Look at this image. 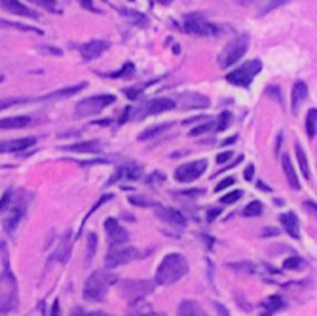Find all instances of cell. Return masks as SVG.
I'll use <instances>...</instances> for the list:
<instances>
[{"mask_svg":"<svg viewBox=\"0 0 317 316\" xmlns=\"http://www.w3.org/2000/svg\"><path fill=\"white\" fill-rule=\"evenodd\" d=\"M253 175H255V166L249 164L247 168H245V179H247V181H251V179H253Z\"/></svg>","mask_w":317,"mask_h":316,"instance_id":"obj_53","label":"cell"},{"mask_svg":"<svg viewBox=\"0 0 317 316\" xmlns=\"http://www.w3.org/2000/svg\"><path fill=\"white\" fill-rule=\"evenodd\" d=\"M116 101V97L112 94H105V95H94V97H87V99H82L78 105H76L74 113L76 116H91V114H97L101 113L105 107L112 105V103Z\"/></svg>","mask_w":317,"mask_h":316,"instance_id":"obj_5","label":"cell"},{"mask_svg":"<svg viewBox=\"0 0 317 316\" xmlns=\"http://www.w3.org/2000/svg\"><path fill=\"white\" fill-rule=\"evenodd\" d=\"M262 71V63L258 59H251L247 63H243L241 67H237L236 71H232L226 75V82L234 84V86H243V88H249L253 78H255L258 73Z\"/></svg>","mask_w":317,"mask_h":316,"instance_id":"obj_4","label":"cell"},{"mask_svg":"<svg viewBox=\"0 0 317 316\" xmlns=\"http://www.w3.org/2000/svg\"><path fill=\"white\" fill-rule=\"evenodd\" d=\"M220 212H222L220 208H211L209 212H207V221H213V219H217L218 215H220Z\"/></svg>","mask_w":317,"mask_h":316,"instance_id":"obj_50","label":"cell"},{"mask_svg":"<svg viewBox=\"0 0 317 316\" xmlns=\"http://www.w3.org/2000/svg\"><path fill=\"white\" fill-rule=\"evenodd\" d=\"M0 80H2V76H0Z\"/></svg>","mask_w":317,"mask_h":316,"instance_id":"obj_61","label":"cell"},{"mask_svg":"<svg viewBox=\"0 0 317 316\" xmlns=\"http://www.w3.org/2000/svg\"><path fill=\"white\" fill-rule=\"evenodd\" d=\"M281 219V225L285 229V233L292 238H299L300 236V223H299V217L294 212H289V214H283L279 217Z\"/></svg>","mask_w":317,"mask_h":316,"instance_id":"obj_17","label":"cell"},{"mask_svg":"<svg viewBox=\"0 0 317 316\" xmlns=\"http://www.w3.org/2000/svg\"><path fill=\"white\" fill-rule=\"evenodd\" d=\"M184 31L190 32V34H196V37H211V34L217 32V27L206 21V19L192 15V17H187V21H184Z\"/></svg>","mask_w":317,"mask_h":316,"instance_id":"obj_9","label":"cell"},{"mask_svg":"<svg viewBox=\"0 0 317 316\" xmlns=\"http://www.w3.org/2000/svg\"><path fill=\"white\" fill-rule=\"evenodd\" d=\"M306 133L308 137L313 139L317 133V109H310L308 114H306Z\"/></svg>","mask_w":317,"mask_h":316,"instance_id":"obj_28","label":"cell"},{"mask_svg":"<svg viewBox=\"0 0 317 316\" xmlns=\"http://www.w3.org/2000/svg\"><path fill=\"white\" fill-rule=\"evenodd\" d=\"M230 158H232V152H230V151L220 152V154H218V156H217V162H218V164H226V162H228Z\"/></svg>","mask_w":317,"mask_h":316,"instance_id":"obj_49","label":"cell"},{"mask_svg":"<svg viewBox=\"0 0 317 316\" xmlns=\"http://www.w3.org/2000/svg\"><path fill=\"white\" fill-rule=\"evenodd\" d=\"M217 126V124H215V122L213 120H209V122H206V124H201V126H196L192 130V132H190V135H201V133H206V132H209V130H211V128H215Z\"/></svg>","mask_w":317,"mask_h":316,"instance_id":"obj_39","label":"cell"},{"mask_svg":"<svg viewBox=\"0 0 317 316\" xmlns=\"http://www.w3.org/2000/svg\"><path fill=\"white\" fill-rule=\"evenodd\" d=\"M304 208L308 209V212H310V214H313L317 217V204L315 202H311V200H304Z\"/></svg>","mask_w":317,"mask_h":316,"instance_id":"obj_47","label":"cell"},{"mask_svg":"<svg viewBox=\"0 0 317 316\" xmlns=\"http://www.w3.org/2000/svg\"><path fill=\"white\" fill-rule=\"evenodd\" d=\"M125 95H129V99H137L139 95H141V90L139 88H127L125 90Z\"/></svg>","mask_w":317,"mask_h":316,"instance_id":"obj_52","label":"cell"},{"mask_svg":"<svg viewBox=\"0 0 317 316\" xmlns=\"http://www.w3.org/2000/svg\"><path fill=\"white\" fill-rule=\"evenodd\" d=\"M0 6L4 8L6 12L13 13V15H21V17H31V19L38 17V13L34 10H31L29 6L21 4L17 0H0Z\"/></svg>","mask_w":317,"mask_h":316,"instance_id":"obj_11","label":"cell"},{"mask_svg":"<svg viewBox=\"0 0 317 316\" xmlns=\"http://www.w3.org/2000/svg\"><path fill=\"white\" fill-rule=\"evenodd\" d=\"M139 257V252L135 248H122V246H112L108 250L105 257V265L106 269H114V267H120V265H127L129 261L137 259Z\"/></svg>","mask_w":317,"mask_h":316,"instance_id":"obj_7","label":"cell"},{"mask_svg":"<svg viewBox=\"0 0 317 316\" xmlns=\"http://www.w3.org/2000/svg\"><path fill=\"white\" fill-rule=\"evenodd\" d=\"M118 227V219H114V217H108L105 221V231H106V234L110 233L112 229H116Z\"/></svg>","mask_w":317,"mask_h":316,"instance_id":"obj_46","label":"cell"},{"mask_svg":"<svg viewBox=\"0 0 317 316\" xmlns=\"http://www.w3.org/2000/svg\"><path fill=\"white\" fill-rule=\"evenodd\" d=\"M281 164H283V171H285V177H287V183H289V189L292 190H300V181L296 173H294V166L292 162L289 160V156H281Z\"/></svg>","mask_w":317,"mask_h":316,"instance_id":"obj_20","label":"cell"},{"mask_svg":"<svg viewBox=\"0 0 317 316\" xmlns=\"http://www.w3.org/2000/svg\"><path fill=\"white\" fill-rule=\"evenodd\" d=\"M31 124V116H8L0 118V130H21Z\"/></svg>","mask_w":317,"mask_h":316,"instance_id":"obj_19","label":"cell"},{"mask_svg":"<svg viewBox=\"0 0 317 316\" xmlns=\"http://www.w3.org/2000/svg\"><path fill=\"white\" fill-rule=\"evenodd\" d=\"M173 107H177L173 97H156L150 103H146L144 111H146V114H160L165 113V111H171Z\"/></svg>","mask_w":317,"mask_h":316,"instance_id":"obj_13","label":"cell"},{"mask_svg":"<svg viewBox=\"0 0 317 316\" xmlns=\"http://www.w3.org/2000/svg\"><path fill=\"white\" fill-rule=\"evenodd\" d=\"M38 50L42 51V54H48V56H63V50H59V48H53V46H40Z\"/></svg>","mask_w":317,"mask_h":316,"instance_id":"obj_42","label":"cell"},{"mask_svg":"<svg viewBox=\"0 0 317 316\" xmlns=\"http://www.w3.org/2000/svg\"><path fill=\"white\" fill-rule=\"evenodd\" d=\"M234 141H237V135H232L230 139H226V141L222 143V145H230V143H234Z\"/></svg>","mask_w":317,"mask_h":316,"instance_id":"obj_59","label":"cell"},{"mask_svg":"<svg viewBox=\"0 0 317 316\" xmlns=\"http://www.w3.org/2000/svg\"><path fill=\"white\" fill-rule=\"evenodd\" d=\"M236 183V179L234 177H224L222 181L215 187V192H220V190H224V189H228V187H232V185Z\"/></svg>","mask_w":317,"mask_h":316,"instance_id":"obj_40","label":"cell"},{"mask_svg":"<svg viewBox=\"0 0 317 316\" xmlns=\"http://www.w3.org/2000/svg\"><path fill=\"white\" fill-rule=\"evenodd\" d=\"M0 27H8V29H19V31L25 32H34V34H42L40 29L31 25H21V23H13V21H6V19H0Z\"/></svg>","mask_w":317,"mask_h":316,"instance_id":"obj_30","label":"cell"},{"mask_svg":"<svg viewBox=\"0 0 317 316\" xmlns=\"http://www.w3.org/2000/svg\"><path fill=\"white\" fill-rule=\"evenodd\" d=\"M127 238H129V233L124 227H120V225L108 233V240L112 242V246H118V244L122 246L124 242H127Z\"/></svg>","mask_w":317,"mask_h":316,"instance_id":"obj_27","label":"cell"},{"mask_svg":"<svg viewBox=\"0 0 317 316\" xmlns=\"http://www.w3.org/2000/svg\"><path fill=\"white\" fill-rule=\"evenodd\" d=\"M156 214L160 215V217H163V221L175 223V225H180V227L187 225V217L173 208H162V206H156Z\"/></svg>","mask_w":317,"mask_h":316,"instance_id":"obj_18","label":"cell"},{"mask_svg":"<svg viewBox=\"0 0 317 316\" xmlns=\"http://www.w3.org/2000/svg\"><path fill=\"white\" fill-rule=\"evenodd\" d=\"M139 177H141V170H139L137 166L127 164V166H122V168H120V170L110 177L108 185L116 183L118 179H139Z\"/></svg>","mask_w":317,"mask_h":316,"instance_id":"obj_21","label":"cell"},{"mask_svg":"<svg viewBox=\"0 0 317 316\" xmlns=\"http://www.w3.org/2000/svg\"><path fill=\"white\" fill-rule=\"evenodd\" d=\"M281 307H283V301H281V299L277 297V295H274V297H270V299L266 301V303H264V310H266V312H264L262 316L274 314V312H277V310H279Z\"/></svg>","mask_w":317,"mask_h":316,"instance_id":"obj_31","label":"cell"},{"mask_svg":"<svg viewBox=\"0 0 317 316\" xmlns=\"http://www.w3.org/2000/svg\"><path fill=\"white\" fill-rule=\"evenodd\" d=\"M29 2H32V4H36V6H40V8H46L48 12H57L55 0H29Z\"/></svg>","mask_w":317,"mask_h":316,"instance_id":"obj_37","label":"cell"},{"mask_svg":"<svg viewBox=\"0 0 317 316\" xmlns=\"http://www.w3.org/2000/svg\"><path fill=\"white\" fill-rule=\"evenodd\" d=\"M230 120H232V114L228 113V111H222V113H220V116H218V122H217V130H218V132L226 130V128H228V124H230Z\"/></svg>","mask_w":317,"mask_h":316,"instance_id":"obj_35","label":"cell"},{"mask_svg":"<svg viewBox=\"0 0 317 316\" xmlns=\"http://www.w3.org/2000/svg\"><path fill=\"white\" fill-rule=\"evenodd\" d=\"M23 214H25V206H13L12 214L4 219V229H6L8 233H13V231L17 229V225H19V221H21Z\"/></svg>","mask_w":317,"mask_h":316,"instance_id":"obj_24","label":"cell"},{"mask_svg":"<svg viewBox=\"0 0 317 316\" xmlns=\"http://www.w3.org/2000/svg\"><path fill=\"white\" fill-rule=\"evenodd\" d=\"M95 244H97V238H95V234H91V236H89V253H87V257H94Z\"/></svg>","mask_w":317,"mask_h":316,"instance_id":"obj_51","label":"cell"},{"mask_svg":"<svg viewBox=\"0 0 317 316\" xmlns=\"http://www.w3.org/2000/svg\"><path fill=\"white\" fill-rule=\"evenodd\" d=\"M158 2H160V4H169L171 0H158Z\"/></svg>","mask_w":317,"mask_h":316,"instance_id":"obj_60","label":"cell"},{"mask_svg":"<svg viewBox=\"0 0 317 316\" xmlns=\"http://www.w3.org/2000/svg\"><path fill=\"white\" fill-rule=\"evenodd\" d=\"M281 139H283V133H277V143H275V154L279 156V151H281Z\"/></svg>","mask_w":317,"mask_h":316,"instance_id":"obj_56","label":"cell"},{"mask_svg":"<svg viewBox=\"0 0 317 316\" xmlns=\"http://www.w3.org/2000/svg\"><path fill=\"white\" fill-rule=\"evenodd\" d=\"M306 95H308V86H306V82L299 80V82L292 84V90H291V111H292V114L299 113L300 103L306 99Z\"/></svg>","mask_w":317,"mask_h":316,"instance_id":"obj_16","label":"cell"},{"mask_svg":"<svg viewBox=\"0 0 317 316\" xmlns=\"http://www.w3.org/2000/svg\"><path fill=\"white\" fill-rule=\"evenodd\" d=\"M169 128V124H158V126H152V128H148V130H144L141 135H139V139L141 141H146V139H150V137H154V135H158V133H162V132H165Z\"/></svg>","mask_w":317,"mask_h":316,"instance_id":"obj_33","label":"cell"},{"mask_svg":"<svg viewBox=\"0 0 317 316\" xmlns=\"http://www.w3.org/2000/svg\"><path fill=\"white\" fill-rule=\"evenodd\" d=\"M87 84L86 82H80L76 84V86H69V88H63V90H57V92H51V94L44 95L40 97L42 101H55V99H67V97H72V95H78L82 90H86Z\"/></svg>","mask_w":317,"mask_h":316,"instance_id":"obj_14","label":"cell"},{"mask_svg":"<svg viewBox=\"0 0 317 316\" xmlns=\"http://www.w3.org/2000/svg\"><path fill=\"white\" fill-rule=\"evenodd\" d=\"M70 316H110V314H105V312H86L84 309H74L70 312Z\"/></svg>","mask_w":317,"mask_h":316,"instance_id":"obj_44","label":"cell"},{"mask_svg":"<svg viewBox=\"0 0 317 316\" xmlns=\"http://www.w3.org/2000/svg\"><path fill=\"white\" fill-rule=\"evenodd\" d=\"M70 252H72V234L67 233L61 238V242H59V248H57V253H55L57 261L67 263L69 257H70Z\"/></svg>","mask_w":317,"mask_h":316,"instance_id":"obj_23","label":"cell"},{"mask_svg":"<svg viewBox=\"0 0 317 316\" xmlns=\"http://www.w3.org/2000/svg\"><path fill=\"white\" fill-rule=\"evenodd\" d=\"M118 276L110 271H95L89 278L86 280L84 286V297L87 301H103L106 291L116 284Z\"/></svg>","mask_w":317,"mask_h":316,"instance_id":"obj_2","label":"cell"},{"mask_svg":"<svg viewBox=\"0 0 317 316\" xmlns=\"http://www.w3.org/2000/svg\"><path fill=\"white\" fill-rule=\"evenodd\" d=\"M25 99H17V97H10V99H0V111L12 107V105H17V103H23Z\"/></svg>","mask_w":317,"mask_h":316,"instance_id":"obj_43","label":"cell"},{"mask_svg":"<svg viewBox=\"0 0 317 316\" xmlns=\"http://www.w3.org/2000/svg\"><path fill=\"white\" fill-rule=\"evenodd\" d=\"M80 4H82V6H84V8H86V10H91V12H97L91 0H80Z\"/></svg>","mask_w":317,"mask_h":316,"instance_id":"obj_54","label":"cell"},{"mask_svg":"<svg viewBox=\"0 0 317 316\" xmlns=\"http://www.w3.org/2000/svg\"><path fill=\"white\" fill-rule=\"evenodd\" d=\"M247 48H249V37L247 34L236 37L234 40H230L228 44L224 46V50L220 51V56H218V65H220L222 69L232 67V65L237 63V61L245 56Z\"/></svg>","mask_w":317,"mask_h":316,"instance_id":"obj_3","label":"cell"},{"mask_svg":"<svg viewBox=\"0 0 317 316\" xmlns=\"http://www.w3.org/2000/svg\"><path fill=\"white\" fill-rule=\"evenodd\" d=\"M65 151L69 152H101L103 151V145L101 141H82V143H72V145H67Z\"/></svg>","mask_w":317,"mask_h":316,"instance_id":"obj_22","label":"cell"},{"mask_svg":"<svg viewBox=\"0 0 317 316\" xmlns=\"http://www.w3.org/2000/svg\"><path fill=\"white\" fill-rule=\"evenodd\" d=\"M285 2H289V0H270V4H268V6H270V8H277V6H283Z\"/></svg>","mask_w":317,"mask_h":316,"instance_id":"obj_55","label":"cell"},{"mask_svg":"<svg viewBox=\"0 0 317 316\" xmlns=\"http://www.w3.org/2000/svg\"><path fill=\"white\" fill-rule=\"evenodd\" d=\"M294 152H296L300 170H302L304 177H306V179H310V166H308V156H306V151L302 149V145H300V143H294Z\"/></svg>","mask_w":317,"mask_h":316,"instance_id":"obj_29","label":"cell"},{"mask_svg":"<svg viewBox=\"0 0 317 316\" xmlns=\"http://www.w3.org/2000/svg\"><path fill=\"white\" fill-rule=\"evenodd\" d=\"M241 196H243V190H234V192H228L226 196L220 198V204H234V202H237Z\"/></svg>","mask_w":317,"mask_h":316,"instance_id":"obj_38","label":"cell"},{"mask_svg":"<svg viewBox=\"0 0 317 316\" xmlns=\"http://www.w3.org/2000/svg\"><path fill=\"white\" fill-rule=\"evenodd\" d=\"M279 234V231L275 227H266V229H262V236L264 238H268V236H277Z\"/></svg>","mask_w":317,"mask_h":316,"instance_id":"obj_48","label":"cell"},{"mask_svg":"<svg viewBox=\"0 0 317 316\" xmlns=\"http://www.w3.org/2000/svg\"><path fill=\"white\" fill-rule=\"evenodd\" d=\"M137 316H163L160 312H152V310H146V312H139Z\"/></svg>","mask_w":317,"mask_h":316,"instance_id":"obj_57","label":"cell"},{"mask_svg":"<svg viewBox=\"0 0 317 316\" xmlns=\"http://www.w3.org/2000/svg\"><path fill=\"white\" fill-rule=\"evenodd\" d=\"M287 271H304L306 269V261L302 257H289V259L283 263Z\"/></svg>","mask_w":317,"mask_h":316,"instance_id":"obj_34","label":"cell"},{"mask_svg":"<svg viewBox=\"0 0 317 316\" xmlns=\"http://www.w3.org/2000/svg\"><path fill=\"white\" fill-rule=\"evenodd\" d=\"M154 288H156V282H152V280L127 278V280H122V284H120V290L124 293V297L129 299V301L143 299L144 295H148L150 291H154Z\"/></svg>","mask_w":317,"mask_h":316,"instance_id":"obj_6","label":"cell"},{"mask_svg":"<svg viewBox=\"0 0 317 316\" xmlns=\"http://www.w3.org/2000/svg\"><path fill=\"white\" fill-rule=\"evenodd\" d=\"M213 309L217 310L218 316H230V314H228V310H226V307H224V305H220L218 301H213Z\"/></svg>","mask_w":317,"mask_h":316,"instance_id":"obj_45","label":"cell"},{"mask_svg":"<svg viewBox=\"0 0 317 316\" xmlns=\"http://www.w3.org/2000/svg\"><path fill=\"white\" fill-rule=\"evenodd\" d=\"M108 48H110V44H108L106 40H89V42L80 46V54L84 59L89 61V59H97V57H101Z\"/></svg>","mask_w":317,"mask_h":316,"instance_id":"obj_10","label":"cell"},{"mask_svg":"<svg viewBox=\"0 0 317 316\" xmlns=\"http://www.w3.org/2000/svg\"><path fill=\"white\" fill-rule=\"evenodd\" d=\"M187 272H188V261L180 253H169V255H165L162 259V263L158 265L154 280L156 284L169 286L179 282Z\"/></svg>","mask_w":317,"mask_h":316,"instance_id":"obj_1","label":"cell"},{"mask_svg":"<svg viewBox=\"0 0 317 316\" xmlns=\"http://www.w3.org/2000/svg\"><path fill=\"white\" fill-rule=\"evenodd\" d=\"M15 307H17V284L12 282L10 290L0 297V312H2V314H8V312H12Z\"/></svg>","mask_w":317,"mask_h":316,"instance_id":"obj_15","label":"cell"},{"mask_svg":"<svg viewBox=\"0 0 317 316\" xmlns=\"http://www.w3.org/2000/svg\"><path fill=\"white\" fill-rule=\"evenodd\" d=\"M51 316H59V301L55 299V303H53V312H51Z\"/></svg>","mask_w":317,"mask_h":316,"instance_id":"obj_58","label":"cell"},{"mask_svg":"<svg viewBox=\"0 0 317 316\" xmlns=\"http://www.w3.org/2000/svg\"><path fill=\"white\" fill-rule=\"evenodd\" d=\"M232 271H237V272H245V274H255V272H262L266 267L262 265H255V263H249V261H243V263H230L228 265Z\"/></svg>","mask_w":317,"mask_h":316,"instance_id":"obj_26","label":"cell"},{"mask_svg":"<svg viewBox=\"0 0 317 316\" xmlns=\"http://www.w3.org/2000/svg\"><path fill=\"white\" fill-rule=\"evenodd\" d=\"M207 170V160H194V162H187L177 168L175 171V179L180 183H192L201 173H206Z\"/></svg>","mask_w":317,"mask_h":316,"instance_id":"obj_8","label":"cell"},{"mask_svg":"<svg viewBox=\"0 0 317 316\" xmlns=\"http://www.w3.org/2000/svg\"><path fill=\"white\" fill-rule=\"evenodd\" d=\"M133 71H135L133 63H125V65H124V69L118 71V73H112L110 76H114V78H118V76H129V75H133Z\"/></svg>","mask_w":317,"mask_h":316,"instance_id":"obj_41","label":"cell"},{"mask_svg":"<svg viewBox=\"0 0 317 316\" xmlns=\"http://www.w3.org/2000/svg\"><path fill=\"white\" fill-rule=\"evenodd\" d=\"M12 198H13V190L8 189L6 192H4V196L0 198V212H6V209L12 206Z\"/></svg>","mask_w":317,"mask_h":316,"instance_id":"obj_36","label":"cell"},{"mask_svg":"<svg viewBox=\"0 0 317 316\" xmlns=\"http://www.w3.org/2000/svg\"><path fill=\"white\" fill-rule=\"evenodd\" d=\"M262 202H258V200H253V202H249L245 208H243V215L245 217H258V215L262 214Z\"/></svg>","mask_w":317,"mask_h":316,"instance_id":"obj_32","label":"cell"},{"mask_svg":"<svg viewBox=\"0 0 317 316\" xmlns=\"http://www.w3.org/2000/svg\"><path fill=\"white\" fill-rule=\"evenodd\" d=\"M175 103L180 105L182 109H207L211 105V101L201 94H184L180 95V99Z\"/></svg>","mask_w":317,"mask_h":316,"instance_id":"obj_12","label":"cell"},{"mask_svg":"<svg viewBox=\"0 0 317 316\" xmlns=\"http://www.w3.org/2000/svg\"><path fill=\"white\" fill-rule=\"evenodd\" d=\"M177 316H207L206 310L201 309L196 301H182L179 305V312Z\"/></svg>","mask_w":317,"mask_h":316,"instance_id":"obj_25","label":"cell"},{"mask_svg":"<svg viewBox=\"0 0 317 316\" xmlns=\"http://www.w3.org/2000/svg\"><path fill=\"white\" fill-rule=\"evenodd\" d=\"M0 152H2V151H0Z\"/></svg>","mask_w":317,"mask_h":316,"instance_id":"obj_62","label":"cell"}]
</instances>
